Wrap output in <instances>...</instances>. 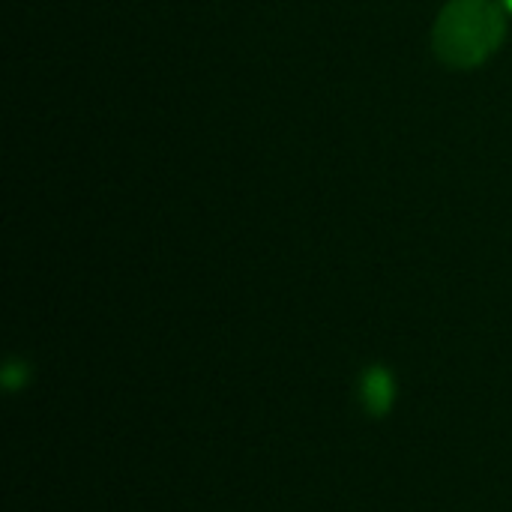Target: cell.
I'll return each mask as SVG.
<instances>
[{"label": "cell", "mask_w": 512, "mask_h": 512, "mask_svg": "<svg viewBox=\"0 0 512 512\" xmlns=\"http://www.w3.org/2000/svg\"><path fill=\"white\" fill-rule=\"evenodd\" d=\"M24 378H27V375H18L15 363H9V366H6V372H3V384H6V390H15L18 384H24Z\"/></svg>", "instance_id": "obj_3"}, {"label": "cell", "mask_w": 512, "mask_h": 512, "mask_svg": "<svg viewBox=\"0 0 512 512\" xmlns=\"http://www.w3.org/2000/svg\"><path fill=\"white\" fill-rule=\"evenodd\" d=\"M396 402V381L384 366H375L369 372H363L360 378V405L369 417H384L390 414Z\"/></svg>", "instance_id": "obj_2"}, {"label": "cell", "mask_w": 512, "mask_h": 512, "mask_svg": "<svg viewBox=\"0 0 512 512\" xmlns=\"http://www.w3.org/2000/svg\"><path fill=\"white\" fill-rule=\"evenodd\" d=\"M504 6H507V9H510V12H512V0H504Z\"/></svg>", "instance_id": "obj_4"}, {"label": "cell", "mask_w": 512, "mask_h": 512, "mask_svg": "<svg viewBox=\"0 0 512 512\" xmlns=\"http://www.w3.org/2000/svg\"><path fill=\"white\" fill-rule=\"evenodd\" d=\"M507 36L504 12L492 0H450L435 24V54L453 69L480 66Z\"/></svg>", "instance_id": "obj_1"}]
</instances>
